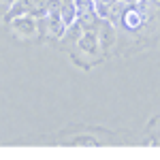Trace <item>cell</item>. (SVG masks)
Listing matches in <instances>:
<instances>
[{
    "label": "cell",
    "instance_id": "11",
    "mask_svg": "<svg viewBox=\"0 0 160 160\" xmlns=\"http://www.w3.org/2000/svg\"><path fill=\"white\" fill-rule=\"evenodd\" d=\"M94 2H96V0H94Z\"/></svg>",
    "mask_w": 160,
    "mask_h": 160
},
{
    "label": "cell",
    "instance_id": "4",
    "mask_svg": "<svg viewBox=\"0 0 160 160\" xmlns=\"http://www.w3.org/2000/svg\"><path fill=\"white\" fill-rule=\"evenodd\" d=\"M60 17H62V22H64L66 26L75 24V19H77V7H75V2H62Z\"/></svg>",
    "mask_w": 160,
    "mask_h": 160
},
{
    "label": "cell",
    "instance_id": "1",
    "mask_svg": "<svg viewBox=\"0 0 160 160\" xmlns=\"http://www.w3.org/2000/svg\"><path fill=\"white\" fill-rule=\"evenodd\" d=\"M122 24H124V28H128V30L141 28V24H143V13H141V9H135V7L126 9V11L122 13Z\"/></svg>",
    "mask_w": 160,
    "mask_h": 160
},
{
    "label": "cell",
    "instance_id": "6",
    "mask_svg": "<svg viewBox=\"0 0 160 160\" xmlns=\"http://www.w3.org/2000/svg\"><path fill=\"white\" fill-rule=\"evenodd\" d=\"M13 26H15V30H17L19 34H24V37L34 34V22H32L30 17H19V19H17Z\"/></svg>",
    "mask_w": 160,
    "mask_h": 160
},
{
    "label": "cell",
    "instance_id": "10",
    "mask_svg": "<svg viewBox=\"0 0 160 160\" xmlns=\"http://www.w3.org/2000/svg\"><path fill=\"white\" fill-rule=\"evenodd\" d=\"M122 2L126 4V7H135V4H141L143 0H122Z\"/></svg>",
    "mask_w": 160,
    "mask_h": 160
},
{
    "label": "cell",
    "instance_id": "8",
    "mask_svg": "<svg viewBox=\"0 0 160 160\" xmlns=\"http://www.w3.org/2000/svg\"><path fill=\"white\" fill-rule=\"evenodd\" d=\"M96 43H98V41H96V37H94L90 30H86L83 38L79 41V45H81V47H83L86 51H94V49H96Z\"/></svg>",
    "mask_w": 160,
    "mask_h": 160
},
{
    "label": "cell",
    "instance_id": "7",
    "mask_svg": "<svg viewBox=\"0 0 160 160\" xmlns=\"http://www.w3.org/2000/svg\"><path fill=\"white\" fill-rule=\"evenodd\" d=\"M111 43H113V26H111V24H105L102 28H100V45L109 47Z\"/></svg>",
    "mask_w": 160,
    "mask_h": 160
},
{
    "label": "cell",
    "instance_id": "5",
    "mask_svg": "<svg viewBox=\"0 0 160 160\" xmlns=\"http://www.w3.org/2000/svg\"><path fill=\"white\" fill-rule=\"evenodd\" d=\"M96 19H98V15H96V11H94V9H92V11L77 13V22L81 24V28H86V30L94 28V26H96Z\"/></svg>",
    "mask_w": 160,
    "mask_h": 160
},
{
    "label": "cell",
    "instance_id": "9",
    "mask_svg": "<svg viewBox=\"0 0 160 160\" xmlns=\"http://www.w3.org/2000/svg\"><path fill=\"white\" fill-rule=\"evenodd\" d=\"M75 7H77V13L92 11L94 9V0H75Z\"/></svg>",
    "mask_w": 160,
    "mask_h": 160
},
{
    "label": "cell",
    "instance_id": "2",
    "mask_svg": "<svg viewBox=\"0 0 160 160\" xmlns=\"http://www.w3.org/2000/svg\"><path fill=\"white\" fill-rule=\"evenodd\" d=\"M47 28H49L51 37H62V34H64L66 24L62 22L60 11H47Z\"/></svg>",
    "mask_w": 160,
    "mask_h": 160
},
{
    "label": "cell",
    "instance_id": "3",
    "mask_svg": "<svg viewBox=\"0 0 160 160\" xmlns=\"http://www.w3.org/2000/svg\"><path fill=\"white\" fill-rule=\"evenodd\" d=\"M118 2L120 0H96L94 2V11H96V15H98L100 19H111Z\"/></svg>",
    "mask_w": 160,
    "mask_h": 160
}]
</instances>
